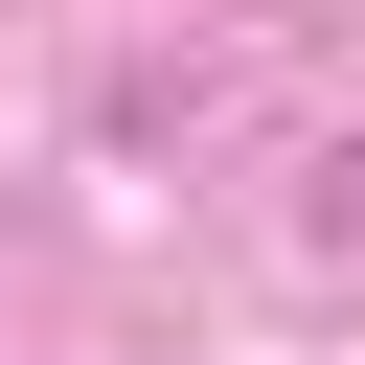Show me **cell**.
Masks as SVG:
<instances>
[{
	"label": "cell",
	"mask_w": 365,
	"mask_h": 365,
	"mask_svg": "<svg viewBox=\"0 0 365 365\" xmlns=\"http://www.w3.org/2000/svg\"><path fill=\"white\" fill-rule=\"evenodd\" d=\"M342 205H365V137H342Z\"/></svg>",
	"instance_id": "1"
}]
</instances>
